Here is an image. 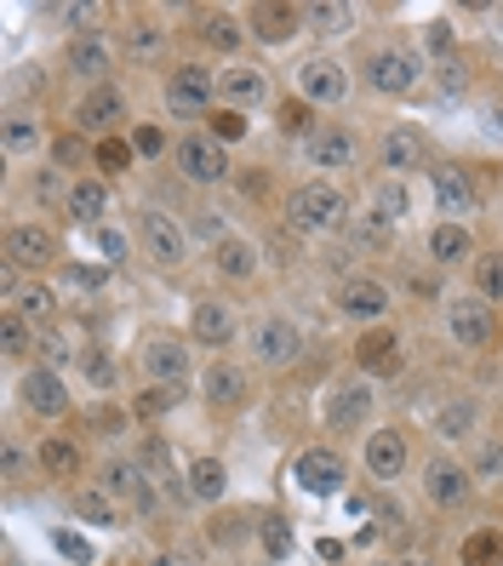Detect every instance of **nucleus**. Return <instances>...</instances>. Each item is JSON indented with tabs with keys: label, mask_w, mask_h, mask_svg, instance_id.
Segmentation results:
<instances>
[{
	"label": "nucleus",
	"mask_w": 503,
	"mask_h": 566,
	"mask_svg": "<svg viewBox=\"0 0 503 566\" xmlns=\"http://www.w3.org/2000/svg\"><path fill=\"white\" fill-rule=\"evenodd\" d=\"M23 407L35 418H63L70 412V389H63V378L52 373V366H35V373L23 378Z\"/></svg>",
	"instance_id": "22"
},
{
	"label": "nucleus",
	"mask_w": 503,
	"mask_h": 566,
	"mask_svg": "<svg viewBox=\"0 0 503 566\" xmlns=\"http://www.w3.org/2000/svg\"><path fill=\"white\" fill-rule=\"evenodd\" d=\"M104 207H109V189L97 184V178H86V184L70 189V218H75V223L97 229V223H104Z\"/></svg>",
	"instance_id": "35"
},
{
	"label": "nucleus",
	"mask_w": 503,
	"mask_h": 566,
	"mask_svg": "<svg viewBox=\"0 0 503 566\" xmlns=\"http://www.w3.org/2000/svg\"><path fill=\"white\" fill-rule=\"evenodd\" d=\"M263 549H270V555H286V549H292L286 521H270V526H263Z\"/></svg>",
	"instance_id": "55"
},
{
	"label": "nucleus",
	"mask_w": 503,
	"mask_h": 566,
	"mask_svg": "<svg viewBox=\"0 0 503 566\" xmlns=\"http://www.w3.org/2000/svg\"><path fill=\"white\" fill-rule=\"evenodd\" d=\"M429 184H434V207L447 212V223H458L463 212H475V189H469V172L463 166H429Z\"/></svg>",
	"instance_id": "21"
},
{
	"label": "nucleus",
	"mask_w": 503,
	"mask_h": 566,
	"mask_svg": "<svg viewBox=\"0 0 503 566\" xmlns=\"http://www.w3.org/2000/svg\"><path fill=\"white\" fill-rule=\"evenodd\" d=\"M378 566H389V560H378Z\"/></svg>",
	"instance_id": "58"
},
{
	"label": "nucleus",
	"mask_w": 503,
	"mask_h": 566,
	"mask_svg": "<svg viewBox=\"0 0 503 566\" xmlns=\"http://www.w3.org/2000/svg\"><path fill=\"white\" fill-rule=\"evenodd\" d=\"M447 338L458 344V349H486L492 338H497V315H492V304L486 297H452L447 304Z\"/></svg>",
	"instance_id": "5"
},
{
	"label": "nucleus",
	"mask_w": 503,
	"mask_h": 566,
	"mask_svg": "<svg viewBox=\"0 0 503 566\" xmlns=\"http://www.w3.org/2000/svg\"><path fill=\"white\" fill-rule=\"evenodd\" d=\"M126 57L138 63V70L160 63V57H166V29H160V23H132V35H126Z\"/></svg>",
	"instance_id": "37"
},
{
	"label": "nucleus",
	"mask_w": 503,
	"mask_h": 566,
	"mask_svg": "<svg viewBox=\"0 0 503 566\" xmlns=\"http://www.w3.org/2000/svg\"><path fill=\"white\" fill-rule=\"evenodd\" d=\"M132 149H138V155H160L166 149V138H160V126H138V132H132Z\"/></svg>",
	"instance_id": "53"
},
{
	"label": "nucleus",
	"mask_w": 503,
	"mask_h": 566,
	"mask_svg": "<svg viewBox=\"0 0 503 566\" xmlns=\"http://www.w3.org/2000/svg\"><path fill=\"white\" fill-rule=\"evenodd\" d=\"M360 463H366V475H373V481H400V475H407V463H412L407 429H378V436L366 441Z\"/></svg>",
	"instance_id": "12"
},
{
	"label": "nucleus",
	"mask_w": 503,
	"mask_h": 566,
	"mask_svg": "<svg viewBox=\"0 0 503 566\" xmlns=\"http://www.w3.org/2000/svg\"><path fill=\"white\" fill-rule=\"evenodd\" d=\"M349 241H355L360 252H395V223H384L378 212H360V218L349 223Z\"/></svg>",
	"instance_id": "38"
},
{
	"label": "nucleus",
	"mask_w": 503,
	"mask_h": 566,
	"mask_svg": "<svg viewBox=\"0 0 503 566\" xmlns=\"http://www.w3.org/2000/svg\"><path fill=\"white\" fill-rule=\"evenodd\" d=\"M12 310L29 321V326H35V321H52V310H57V297L46 292V286H23L18 297H12Z\"/></svg>",
	"instance_id": "43"
},
{
	"label": "nucleus",
	"mask_w": 503,
	"mask_h": 566,
	"mask_svg": "<svg viewBox=\"0 0 503 566\" xmlns=\"http://www.w3.org/2000/svg\"><path fill=\"white\" fill-rule=\"evenodd\" d=\"M35 463H41V475H52V481H81L86 452H81L70 436H46L41 452H35Z\"/></svg>",
	"instance_id": "27"
},
{
	"label": "nucleus",
	"mask_w": 503,
	"mask_h": 566,
	"mask_svg": "<svg viewBox=\"0 0 503 566\" xmlns=\"http://www.w3.org/2000/svg\"><path fill=\"white\" fill-rule=\"evenodd\" d=\"M475 423H481V407L458 395V401H447L441 412H434V436H447V441H469V436H475Z\"/></svg>",
	"instance_id": "34"
},
{
	"label": "nucleus",
	"mask_w": 503,
	"mask_h": 566,
	"mask_svg": "<svg viewBox=\"0 0 503 566\" xmlns=\"http://www.w3.org/2000/svg\"><path fill=\"white\" fill-rule=\"evenodd\" d=\"M97 247H104V258H126V235H120V229H97Z\"/></svg>",
	"instance_id": "56"
},
{
	"label": "nucleus",
	"mask_w": 503,
	"mask_h": 566,
	"mask_svg": "<svg viewBox=\"0 0 503 566\" xmlns=\"http://www.w3.org/2000/svg\"><path fill=\"white\" fill-rule=\"evenodd\" d=\"M144 373L160 389H184V378H189V344L172 338V332H155V338L144 344Z\"/></svg>",
	"instance_id": "11"
},
{
	"label": "nucleus",
	"mask_w": 503,
	"mask_h": 566,
	"mask_svg": "<svg viewBox=\"0 0 503 566\" xmlns=\"http://www.w3.org/2000/svg\"><path fill=\"white\" fill-rule=\"evenodd\" d=\"M429 258L434 263H441V270H447V263H469V258H475V235H469V229L463 223H434L429 229Z\"/></svg>",
	"instance_id": "29"
},
{
	"label": "nucleus",
	"mask_w": 503,
	"mask_h": 566,
	"mask_svg": "<svg viewBox=\"0 0 503 566\" xmlns=\"http://www.w3.org/2000/svg\"><path fill=\"white\" fill-rule=\"evenodd\" d=\"M172 401H178V389H155V395H138V401H132V412H138V418H160Z\"/></svg>",
	"instance_id": "51"
},
{
	"label": "nucleus",
	"mask_w": 503,
	"mask_h": 566,
	"mask_svg": "<svg viewBox=\"0 0 503 566\" xmlns=\"http://www.w3.org/2000/svg\"><path fill=\"white\" fill-rule=\"evenodd\" d=\"M0 349H7V360H18L29 349V321L7 304V315H0Z\"/></svg>",
	"instance_id": "45"
},
{
	"label": "nucleus",
	"mask_w": 503,
	"mask_h": 566,
	"mask_svg": "<svg viewBox=\"0 0 503 566\" xmlns=\"http://www.w3.org/2000/svg\"><path fill=\"white\" fill-rule=\"evenodd\" d=\"M52 160H57V166H81V160H86V138H81V132H63V138H52Z\"/></svg>",
	"instance_id": "47"
},
{
	"label": "nucleus",
	"mask_w": 503,
	"mask_h": 566,
	"mask_svg": "<svg viewBox=\"0 0 503 566\" xmlns=\"http://www.w3.org/2000/svg\"><path fill=\"white\" fill-rule=\"evenodd\" d=\"M241 132H247V115H241V109H223V115H212V138H218V144H234Z\"/></svg>",
	"instance_id": "50"
},
{
	"label": "nucleus",
	"mask_w": 503,
	"mask_h": 566,
	"mask_svg": "<svg viewBox=\"0 0 503 566\" xmlns=\"http://www.w3.org/2000/svg\"><path fill=\"white\" fill-rule=\"evenodd\" d=\"M418 81H423V57L407 52V46H378L366 57V86L378 97H407Z\"/></svg>",
	"instance_id": "2"
},
{
	"label": "nucleus",
	"mask_w": 503,
	"mask_h": 566,
	"mask_svg": "<svg viewBox=\"0 0 503 566\" xmlns=\"http://www.w3.org/2000/svg\"><path fill=\"white\" fill-rule=\"evenodd\" d=\"M378 160L389 166V178H407L412 166H423V138L407 132V126H389L384 144H378Z\"/></svg>",
	"instance_id": "28"
},
{
	"label": "nucleus",
	"mask_w": 503,
	"mask_h": 566,
	"mask_svg": "<svg viewBox=\"0 0 503 566\" xmlns=\"http://www.w3.org/2000/svg\"><path fill=\"white\" fill-rule=\"evenodd\" d=\"M200 389H207V401H212V407H241V401H247V389H252V378H247V366L218 360V366H207Z\"/></svg>",
	"instance_id": "25"
},
{
	"label": "nucleus",
	"mask_w": 503,
	"mask_h": 566,
	"mask_svg": "<svg viewBox=\"0 0 503 566\" xmlns=\"http://www.w3.org/2000/svg\"><path fill=\"white\" fill-rule=\"evenodd\" d=\"M229 492V470H223V458H195L189 463V497H200V504H218V497Z\"/></svg>",
	"instance_id": "31"
},
{
	"label": "nucleus",
	"mask_w": 503,
	"mask_h": 566,
	"mask_svg": "<svg viewBox=\"0 0 503 566\" xmlns=\"http://www.w3.org/2000/svg\"><path fill=\"white\" fill-rule=\"evenodd\" d=\"M172 160H178V172L189 184H200V189H212V184L229 178V155H223V144L212 138V132H184V138L172 144Z\"/></svg>",
	"instance_id": "3"
},
{
	"label": "nucleus",
	"mask_w": 503,
	"mask_h": 566,
	"mask_svg": "<svg viewBox=\"0 0 503 566\" xmlns=\"http://www.w3.org/2000/svg\"><path fill=\"white\" fill-rule=\"evenodd\" d=\"M423 492L434 510H463L469 492H475V470H463L452 458H429L423 463Z\"/></svg>",
	"instance_id": "9"
},
{
	"label": "nucleus",
	"mask_w": 503,
	"mask_h": 566,
	"mask_svg": "<svg viewBox=\"0 0 503 566\" xmlns=\"http://www.w3.org/2000/svg\"><path fill=\"white\" fill-rule=\"evenodd\" d=\"M304 23L321 29V35H344V29L355 23V7H344V0H321V7H304Z\"/></svg>",
	"instance_id": "40"
},
{
	"label": "nucleus",
	"mask_w": 503,
	"mask_h": 566,
	"mask_svg": "<svg viewBox=\"0 0 503 566\" xmlns=\"http://www.w3.org/2000/svg\"><path fill=\"white\" fill-rule=\"evenodd\" d=\"M475 297H497L503 304V252H486V258H475Z\"/></svg>",
	"instance_id": "42"
},
{
	"label": "nucleus",
	"mask_w": 503,
	"mask_h": 566,
	"mask_svg": "<svg viewBox=\"0 0 503 566\" xmlns=\"http://www.w3.org/2000/svg\"><path fill=\"white\" fill-rule=\"evenodd\" d=\"M355 360L373 366V373H400V338L395 332H366L355 344Z\"/></svg>",
	"instance_id": "32"
},
{
	"label": "nucleus",
	"mask_w": 503,
	"mask_h": 566,
	"mask_svg": "<svg viewBox=\"0 0 503 566\" xmlns=\"http://www.w3.org/2000/svg\"><path fill=\"white\" fill-rule=\"evenodd\" d=\"M373 212H378L384 223H407V218H412V184H407V178H384V184L373 189Z\"/></svg>",
	"instance_id": "33"
},
{
	"label": "nucleus",
	"mask_w": 503,
	"mask_h": 566,
	"mask_svg": "<svg viewBox=\"0 0 503 566\" xmlns=\"http://www.w3.org/2000/svg\"><path fill=\"white\" fill-rule=\"evenodd\" d=\"M281 126H286V132H304V138L315 132V126H310V104H304V97H297V104H281Z\"/></svg>",
	"instance_id": "52"
},
{
	"label": "nucleus",
	"mask_w": 503,
	"mask_h": 566,
	"mask_svg": "<svg viewBox=\"0 0 503 566\" xmlns=\"http://www.w3.org/2000/svg\"><path fill=\"white\" fill-rule=\"evenodd\" d=\"M212 263H218L223 281H252V275H258V247L241 241V235H229V241L212 247Z\"/></svg>",
	"instance_id": "30"
},
{
	"label": "nucleus",
	"mask_w": 503,
	"mask_h": 566,
	"mask_svg": "<svg viewBox=\"0 0 503 566\" xmlns=\"http://www.w3.org/2000/svg\"><path fill=\"white\" fill-rule=\"evenodd\" d=\"M104 492H109V497H126L138 515L155 510V486H149V475H144V463H126V458L104 463Z\"/></svg>",
	"instance_id": "20"
},
{
	"label": "nucleus",
	"mask_w": 503,
	"mask_h": 566,
	"mask_svg": "<svg viewBox=\"0 0 503 566\" xmlns=\"http://www.w3.org/2000/svg\"><path fill=\"white\" fill-rule=\"evenodd\" d=\"M18 475H23V447L7 441V481H18Z\"/></svg>",
	"instance_id": "57"
},
{
	"label": "nucleus",
	"mask_w": 503,
	"mask_h": 566,
	"mask_svg": "<svg viewBox=\"0 0 503 566\" xmlns=\"http://www.w3.org/2000/svg\"><path fill=\"white\" fill-rule=\"evenodd\" d=\"M234 332H241V321H234V310L223 304V297H200L195 315H189V338L223 349V344H234Z\"/></svg>",
	"instance_id": "19"
},
{
	"label": "nucleus",
	"mask_w": 503,
	"mask_h": 566,
	"mask_svg": "<svg viewBox=\"0 0 503 566\" xmlns=\"http://www.w3.org/2000/svg\"><path fill=\"white\" fill-rule=\"evenodd\" d=\"M120 115H126V92L120 86H92L75 104V132H81V138H86V132H92V138H109Z\"/></svg>",
	"instance_id": "13"
},
{
	"label": "nucleus",
	"mask_w": 503,
	"mask_h": 566,
	"mask_svg": "<svg viewBox=\"0 0 503 566\" xmlns=\"http://www.w3.org/2000/svg\"><path fill=\"white\" fill-rule=\"evenodd\" d=\"M475 475H481V481H497V475H503V441H481V452H475Z\"/></svg>",
	"instance_id": "48"
},
{
	"label": "nucleus",
	"mask_w": 503,
	"mask_h": 566,
	"mask_svg": "<svg viewBox=\"0 0 503 566\" xmlns=\"http://www.w3.org/2000/svg\"><path fill=\"white\" fill-rule=\"evenodd\" d=\"M46 18H63V23H70V29H86L92 18H97V7H41Z\"/></svg>",
	"instance_id": "54"
},
{
	"label": "nucleus",
	"mask_w": 503,
	"mask_h": 566,
	"mask_svg": "<svg viewBox=\"0 0 503 566\" xmlns=\"http://www.w3.org/2000/svg\"><path fill=\"white\" fill-rule=\"evenodd\" d=\"M200 41L218 46V52H234V46H241V18H234V12H207V18H200Z\"/></svg>",
	"instance_id": "39"
},
{
	"label": "nucleus",
	"mask_w": 503,
	"mask_h": 566,
	"mask_svg": "<svg viewBox=\"0 0 503 566\" xmlns=\"http://www.w3.org/2000/svg\"><path fill=\"white\" fill-rule=\"evenodd\" d=\"M92 160H97V172H104V178H115V172H126V166H132V144H120V138H104Z\"/></svg>",
	"instance_id": "46"
},
{
	"label": "nucleus",
	"mask_w": 503,
	"mask_h": 566,
	"mask_svg": "<svg viewBox=\"0 0 503 566\" xmlns=\"http://www.w3.org/2000/svg\"><path fill=\"white\" fill-rule=\"evenodd\" d=\"M52 544H57V555H63V560H75V566H92V560H97V555H92V544H86V538H75V532H57Z\"/></svg>",
	"instance_id": "49"
},
{
	"label": "nucleus",
	"mask_w": 503,
	"mask_h": 566,
	"mask_svg": "<svg viewBox=\"0 0 503 566\" xmlns=\"http://www.w3.org/2000/svg\"><path fill=\"white\" fill-rule=\"evenodd\" d=\"M292 475H297V486H304L310 497H332V492L344 486L349 470H344V458L332 452V447H310L304 458H297V470H292Z\"/></svg>",
	"instance_id": "16"
},
{
	"label": "nucleus",
	"mask_w": 503,
	"mask_h": 566,
	"mask_svg": "<svg viewBox=\"0 0 503 566\" xmlns=\"http://www.w3.org/2000/svg\"><path fill=\"white\" fill-rule=\"evenodd\" d=\"M286 223L297 235H338L349 223V201L332 184H297L286 195Z\"/></svg>",
	"instance_id": "1"
},
{
	"label": "nucleus",
	"mask_w": 503,
	"mask_h": 566,
	"mask_svg": "<svg viewBox=\"0 0 503 566\" xmlns=\"http://www.w3.org/2000/svg\"><path fill=\"white\" fill-rule=\"evenodd\" d=\"M70 70H75L81 81H92V86H109L104 75L115 70V46H109L104 35H81V41L70 46Z\"/></svg>",
	"instance_id": "26"
},
{
	"label": "nucleus",
	"mask_w": 503,
	"mask_h": 566,
	"mask_svg": "<svg viewBox=\"0 0 503 566\" xmlns=\"http://www.w3.org/2000/svg\"><path fill=\"white\" fill-rule=\"evenodd\" d=\"M247 18H252V41H263V46H281V41H292L297 29H304V12L281 7V0L275 7H252Z\"/></svg>",
	"instance_id": "24"
},
{
	"label": "nucleus",
	"mask_w": 503,
	"mask_h": 566,
	"mask_svg": "<svg viewBox=\"0 0 503 566\" xmlns=\"http://www.w3.org/2000/svg\"><path fill=\"white\" fill-rule=\"evenodd\" d=\"M41 144H46L41 115L12 109L7 120H0V149H7V160H29V155H41Z\"/></svg>",
	"instance_id": "23"
},
{
	"label": "nucleus",
	"mask_w": 503,
	"mask_h": 566,
	"mask_svg": "<svg viewBox=\"0 0 503 566\" xmlns=\"http://www.w3.org/2000/svg\"><path fill=\"white\" fill-rule=\"evenodd\" d=\"M138 241H144V252L160 263V270H178V263L189 258V229L172 212H160V207L138 212Z\"/></svg>",
	"instance_id": "4"
},
{
	"label": "nucleus",
	"mask_w": 503,
	"mask_h": 566,
	"mask_svg": "<svg viewBox=\"0 0 503 566\" xmlns=\"http://www.w3.org/2000/svg\"><path fill=\"white\" fill-rule=\"evenodd\" d=\"M389 304H395L389 286L373 281V275H349V281H338V315H349V321H384Z\"/></svg>",
	"instance_id": "14"
},
{
	"label": "nucleus",
	"mask_w": 503,
	"mask_h": 566,
	"mask_svg": "<svg viewBox=\"0 0 503 566\" xmlns=\"http://www.w3.org/2000/svg\"><path fill=\"white\" fill-rule=\"evenodd\" d=\"M218 97H223V109H263L270 104V75L252 70V63H229L218 75Z\"/></svg>",
	"instance_id": "15"
},
{
	"label": "nucleus",
	"mask_w": 503,
	"mask_h": 566,
	"mask_svg": "<svg viewBox=\"0 0 503 566\" xmlns=\"http://www.w3.org/2000/svg\"><path fill=\"white\" fill-rule=\"evenodd\" d=\"M458 560H463V566H503V532H497V526H475V532L463 538Z\"/></svg>",
	"instance_id": "36"
},
{
	"label": "nucleus",
	"mask_w": 503,
	"mask_h": 566,
	"mask_svg": "<svg viewBox=\"0 0 503 566\" xmlns=\"http://www.w3.org/2000/svg\"><path fill=\"white\" fill-rule=\"evenodd\" d=\"M304 155H310L315 166H326V172H344V166H355L360 144H355L349 126H315L310 138H304Z\"/></svg>",
	"instance_id": "18"
},
{
	"label": "nucleus",
	"mask_w": 503,
	"mask_h": 566,
	"mask_svg": "<svg viewBox=\"0 0 503 566\" xmlns=\"http://www.w3.org/2000/svg\"><path fill=\"white\" fill-rule=\"evenodd\" d=\"M373 407H378V395L366 389V384H338V389L326 395L321 418H326V429H360L366 418H373Z\"/></svg>",
	"instance_id": "17"
},
{
	"label": "nucleus",
	"mask_w": 503,
	"mask_h": 566,
	"mask_svg": "<svg viewBox=\"0 0 503 566\" xmlns=\"http://www.w3.org/2000/svg\"><path fill=\"white\" fill-rule=\"evenodd\" d=\"M247 344H252L258 366H292L297 355H304V332H297L292 321H281V315H263V321H252Z\"/></svg>",
	"instance_id": "8"
},
{
	"label": "nucleus",
	"mask_w": 503,
	"mask_h": 566,
	"mask_svg": "<svg viewBox=\"0 0 503 566\" xmlns=\"http://www.w3.org/2000/svg\"><path fill=\"white\" fill-rule=\"evenodd\" d=\"M297 97H304V104H321V109H338L349 97V70L338 57H304L297 63Z\"/></svg>",
	"instance_id": "7"
},
{
	"label": "nucleus",
	"mask_w": 503,
	"mask_h": 566,
	"mask_svg": "<svg viewBox=\"0 0 503 566\" xmlns=\"http://www.w3.org/2000/svg\"><path fill=\"white\" fill-rule=\"evenodd\" d=\"M218 97V75L207 63H178L172 75H166V109L172 115H207Z\"/></svg>",
	"instance_id": "6"
},
{
	"label": "nucleus",
	"mask_w": 503,
	"mask_h": 566,
	"mask_svg": "<svg viewBox=\"0 0 503 566\" xmlns=\"http://www.w3.org/2000/svg\"><path fill=\"white\" fill-rule=\"evenodd\" d=\"M75 366H81V378H86V389H115V360L97 349V344H86L81 355H75Z\"/></svg>",
	"instance_id": "41"
},
{
	"label": "nucleus",
	"mask_w": 503,
	"mask_h": 566,
	"mask_svg": "<svg viewBox=\"0 0 503 566\" xmlns=\"http://www.w3.org/2000/svg\"><path fill=\"white\" fill-rule=\"evenodd\" d=\"M75 515H81V521H92V526H115V504H109V492H97V486L75 492Z\"/></svg>",
	"instance_id": "44"
},
{
	"label": "nucleus",
	"mask_w": 503,
	"mask_h": 566,
	"mask_svg": "<svg viewBox=\"0 0 503 566\" xmlns=\"http://www.w3.org/2000/svg\"><path fill=\"white\" fill-rule=\"evenodd\" d=\"M0 252H7V263H18V270H46V263L57 258V235L46 223H7Z\"/></svg>",
	"instance_id": "10"
}]
</instances>
